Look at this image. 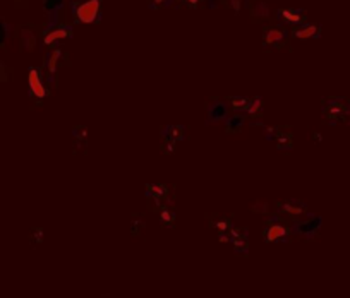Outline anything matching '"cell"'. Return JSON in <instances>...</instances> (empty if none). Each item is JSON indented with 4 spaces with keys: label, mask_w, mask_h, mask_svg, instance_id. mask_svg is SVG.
Returning <instances> with one entry per match:
<instances>
[{
    "label": "cell",
    "mask_w": 350,
    "mask_h": 298,
    "mask_svg": "<svg viewBox=\"0 0 350 298\" xmlns=\"http://www.w3.org/2000/svg\"><path fill=\"white\" fill-rule=\"evenodd\" d=\"M72 14L74 19L83 24H93L100 19L101 0H79L72 2Z\"/></svg>",
    "instance_id": "obj_1"
},
{
    "label": "cell",
    "mask_w": 350,
    "mask_h": 298,
    "mask_svg": "<svg viewBox=\"0 0 350 298\" xmlns=\"http://www.w3.org/2000/svg\"><path fill=\"white\" fill-rule=\"evenodd\" d=\"M350 113V101L345 98H331L324 101L323 117L326 118L330 125H336Z\"/></svg>",
    "instance_id": "obj_2"
},
{
    "label": "cell",
    "mask_w": 350,
    "mask_h": 298,
    "mask_svg": "<svg viewBox=\"0 0 350 298\" xmlns=\"http://www.w3.org/2000/svg\"><path fill=\"white\" fill-rule=\"evenodd\" d=\"M71 36H72V26H69V24H59V26L50 28L48 31L45 33L43 45L50 46V45L57 43V41L66 40V38H71Z\"/></svg>",
    "instance_id": "obj_3"
},
{
    "label": "cell",
    "mask_w": 350,
    "mask_h": 298,
    "mask_svg": "<svg viewBox=\"0 0 350 298\" xmlns=\"http://www.w3.org/2000/svg\"><path fill=\"white\" fill-rule=\"evenodd\" d=\"M28 84H29L31 93L38 98V100H41V98L46 96V88L43 84V79H41L40 70L35 69V67H31V69L28 70Z\"/></svg>",
    "instance_id": "obj_4"
},
{
    "label": "cell",
    "mask_w": 350,
    "mask_h": 298,
    "mask_svg": "<svg viewBox=\"0 0 350 298\" xmlns=\"http://www.w3.org/2000/svg\"><path fill=\"white\" fill-rule=\"evenodd\" d=\"M288 33L287 29L280 28V26H273V28H266L263 35V43L264 46H276L280 43H283L287 40Z\"/></svg>",
    "instance_id": "obj_5"
},
{
    "label": "cell",
    "mask_w": 350,
    "mask_h": 298,
    "mask_svg": "<svg viewBox=\"0 0 350 298\" xmlns=\"http://www.w3.org/2000/svg\"><path fill=\"white\" fill-rule=\"evenodd\" d=\"M321 223H323V221H321L319 216H311L309 219L294 223V232L301 233V235H314V233L321 228Z\"/></svg>",
    "instance_id": "obj_6"
},
{
    "label": "cell",
    "mask_w": 350,
    "mask_h": 298,
    "mask_svg": "<svg viewBox=\"0 0 350 298\" xmlns=\"http://www.w3.org/2000/svg\"><path fill=\"white\" fill-rule=\"evenodd\" d=\"M288 235V228L285 227V225L278 223V219L273 218L270 221V225H268V228L264 230V238H266V242H276L280 240V238H285Z\"/></svg>",
    "instance_id": "obj_7"
},
{
    "label": "cell",
    "mask_w": 350,
    "mask_h": 298,
    "mask_svg": "<svg viewBox=\"0 0 350 298\" xmlns=\"http://www.w3.org/2000/svg\"><path fill=\"white\" fill-rule=\"evenodd\" d=\"M276 207H278L280 212L292 216V218H299V216H302L307 211L306 204L299 202V201H280L278 204H276Z\"/></svg>",
    "instance_id": "obj_8"
},
{
    "label": "cell",
    "mask_w": 350,
    "mask_h": 298,
    "mask_svg": "<svg viewBox=\"0 0 350 298\" xmlns=\"http://www.w3.org/2000/svg\"><path fill=\"white\" fill-rule=\"evenodd\" d=\"M294 36L299 38V40H313V38H319L321 36V26L319 24H301L294 29Z\"/></svg>",
    "instance_id": "obj_9"
},
{
    "label": "cell",
    "mask_w": 350,
    "mask_h": 298,
    "mask_svg": "<svg viewBox=\"0 0 350 298\" xmlns=\"http://www.w3.org/2000/svg\"><path fill=\"white\" fill-rule=\"evenodd\" d=\"M278 19L287 24H304L306 12L302 9H280Z\"/></svg>",
    "instance_id": "obj_10"
},
{
    "label": "cell",
    "mask_w": 350,
    "mask_h": 298,
    "mask_svg": "<svg viewBox=\"0 0 350 298\" xmlns=\"http://www.w3.org/2000/svg\"><path fill=\"white\" fill-rule=\"evenodd\" d=\"M227 115H228V106L225 105L223 101L215 100V101H211L210 106H208V117H210V120L213 122L223 120V118H227Z\"/></svg>",
    "instance_id": "obj_11"
},
{
    "label": "cell",
    "mask_w": 350,
    "mask_h": 298,
    "mask_svg": "<svg viewBox=\"0 0 350 298\" xmlns=\"http://www.w3.org/2000/svg\"><path fill=\"white\" fill-rule=\"evenodd\" d=\"M273 142L276 144V147H278L280 151H290V149H292V134H290L288 129L287 130L278 129Z\"/></svg>",
    "instance_id": "obj_12"
},
{
    "label": "cell",
    "mask_w": 350,
    "mask_h": 298,
    "mask_svg": "<svg viewBox=\"0 0 350 298\" xmlns=\"http://www.w3.org/2000/svg\"><path fill=\"white\" fill-rule=\"evenodd\" d=\"M163 137L172 140V142H179V140L186 139V127L182 125H166L163 129Z\"/></svg>",
    "instance_id": "obj_13"
},
{
    "label": "cell",
    "mask_w": 350,
    "mask_h": 298,
    "mask_svg": "<svg viewBox=\"0 0 350 298\" xmlns=\"http://www.w3.org/2000/svg\"><path fill=\"white\" fill-rule=\"evenodd\" d=\"M166 195V187L161 184H149L146 185V197L151 199L155 204H160Z\"/></svg>",
    "instance_id": "obj_14"
},
{
    "label": "cell",
    "mask_w": 350,
    "mask_h": 298,
    "mask_svg": "<svg viewBox=\"0 0 350 298\" xmlns=\"http://www.w3.org/2000/svg\"><path fill=\"white\" fill-rule=\"evenodd\" d=\"M62 58V50L61 48H55L52 50V52L48 53V57H46V70H48V76L50 78H53L55 72H57V67H59V60Z\"/></svg>",
    "instance_id": "obj_15"
},
{
    "label": "cell",
    "mask_w": 350,
    "mask_h": 298,
    "mask_svg": "<svg viewBox=\"0 0 350 298\" xmlns=\"http://www.w3.org/2000/svg\"><path fill=\"white\" fill-rule=\"evenodd\" d=\"M21 41H23L24 50L31 52V50H35V46H36V35L31 31V29L26 28L21 31Z\"/></svg>",
    "instance_id": "obj_16"
},
{
    "label": "cell",
    "mask_w": 350,
    "mask_h": 298,
    "mask_svg": "<svg viewBox=\"0 0 350 298\" xmlns=\"http://www.w3.org/2000/svg\"><path fill=\"white\" fill-rule=\"evenodd\" d=\"M242 125H244V117L242 115H232V117L227 118V132H230V134L239 132Z\"/></svg>",
    "instance_id": "obj_17"
},
{
    "label": "cell",
    "mask_w": 350,
    "mask_h": 298,
    "mask_svg": "<svg viewBox=\"0 0 350 298\" xmlns=\"http://www.w3.org/2000/svg\"><path fill=\"white\" fill-rule=\"evenodd\" d=\"M64 0H43V9L46 14L53 16V19L57 18V12L62 9Z\"/></svg>",
    "instance_id": "obj_18"
},
{
    "label": "cell",
    "mask_w": 350,
    "mask_h": 298,
    "mask_svg": "<svg viewBox=\"0 0 350 298\" xmlns=\"http://www.w3.org/2000/svg\"><path fill=\"white\" fill-rule=\"evenodd\" d=\"M253 14L258 16V18H268L270 16V6L266 2H263V0H258L253 7Z\"/></svg>",
    "instance_id": "obj_19"
},
{
    "label": "cell",
    "mask_w": 350,
    "mask_h": 298,
    "mask_svg": "<svg viewBox=\"0 0 350 298\" xmlns=\"http://www.w3.org/2000/svg\"><path fill=\"white\" fill-rule=\"evenodd\" d=\"M161 223L166 225V227H172V225L175 223V212L172 211V207H165V209H161Z\"/></svg>",
    "instance_id": "obj_20"
},
{
    "label": "cell",
    "mask_w": 350,
    "mask_h": 298,
    "mask_svg": "<svg viewBox=\"0 0 350 298\" xmlns=\"http://www.w3.org/2000/svg\"><path fill=\"white\" fill-rule=\"evenodd\" d=\"M247 105H249V100L244 96H234L232 100H230V106H232L234 110H246Z\"/></svg>",
    "instance_id": "obj_21"
},
{
    "label": "cell",
    "mask_w": 350,
    "mask_h": 298,
    "mask_svg": "<svg viewBox=\"0 0 350 298\" xmlns=\"http://www.w3.org/2000/svg\"><path fill=\"white\" fill-rule=\"evenodd\" d=\"M261 106H263V100L261 98H254L253 101H249V105H247V113L249 115H256L261 112Z\"/></svg>",
    "instance_id": "obj_22"
},
{
    "label": "cell",
    "mask_w": 350,
    "mask_h": 298,
    "mask_svg": "<svg viewBox=\"0 0 350 298\" xmlns=\"http://www.w3.org/2000/svg\"><path fill=\"white\" fill-rule=\"evenodd\" d=\"M72 134H74V139H76V142H86V137H88V129L86 127H76L74 130H72Z\"/></svg>",
    "instance_id": "obj_23"
},
{
    "label": "cell",
    "mask_w": 350,
    "mask_h": 298,
    "mask_svg": "<svg viewBox=\"0 0 350 298\" xmlns=\"http://www.w3.org/2000/svg\"><path fill=\"white\" fill-rule=\"evenodd\" d=\"M173 151H175V142L165 137L161 139V153H163V155H172Z\"/></svg>",
    "instance_id": "obj_24"
},
{
    "label": "cell",
    "mask_w": 350,
    "mask_h": 298,
    "mask_svg": "<svg viewBox=\"0 0 350 298\" xmlns=\"http://www.w3.org/2000/svg\"><path fill=\"white\" fill-rule=\"evenodd\" d=\"M251 209H253V211H258V212H268V211H270V206H268L266 202L259 201V202H254Z\"/></svg>",
    "instance_id": "obj_25"
},
{
    "label": "cell",
    "mask_w": 350,
    "mask_h": 298,
    "mask_svg": "<svg viewBox=\"0 0 350 298\" xmlns=\"http://www.w3.org/2000/svg\"><path fill=\"white\" fill-rule=\"evenodd\" d=\"M276 127H266L264 129V135H266V139L268 140H275V135H276Z\"/></svg>",
    "instance_id": "obj_26"
},
{
    "label": "cell",
    "mask_w": 350,
    "mask_h": 298,
    "mask_svg": "<svg viewBox=\"0 0 350 298\" xmlns=\"http://www.w3.org/2000/svg\"><path fill=\"white\" fill-rule=\"evenodd\" d=\"M6 35H7V26H6V23L0 19V45L6 41Z\"/></svg>",
    "instance_id": "obj_27"
},
{
    "label": "cell",
    "mask_w": 350,
    "mask_h": 298,
    "mask_svg": "<svg viewBox=\"0 0 350 298\" xmlns=\"http://www.w3.org/2000/svg\"><path fill=\"white\" fill-rule=\"evenodd\" d=\"M213 225H215V227L218 228L221 233H225L228 230V223H227V221H216V223H213Z\"/></svg>",
    "instance_id": "obj_28"
},
{
    "label": "cell",
    "mask_w": 350,
    "mask_h": 298,
    "mask_svg": "<svg viewBox=\"0 0 350 298\" xmlns=\"http://www.w3.org/2000/svg\"><path fill=\"white\" fill-rule=\"evenodd\" d=\"M139 228H143V221H141V219H134V221H132V233H136V235H138Z\"/></svg>",
    "instance_id": "obj_29"
},
{
    "label": "cell",
    "mask_w": 350,
    "mask_h": 298,
    "mask_svg": "<svg viewBox=\"0 0 350 298\" xmlns=\"http://www.w3.org/2000/svg\"><path fill=\"white\" fill-rule=\"evenodd\" d=\"M241 6H242V0H230V7L234 9V12L241 11Z\"/></svg>",
    "instance_id": "obj_30"
},
{
    "label": "cell",
    "mask_w": 350,
    "mask_h": 298,
    "mask_svg": "<svg viewBox=\"0 0 350 298\" xmlns=\"http://www.w3.org/2000/svg\"><path fill=\"white\" fill-rule=\"evenodd\" d=\"M311 139H314V142H321V134H319V132H313V134H311Z\"/></svg>",
    "instance_id": "obj_31"
},
{
    "label": "cell",
    "mask_w": 350,
    "mask_h": 298,
    "mask_svg": "<svg viewBox=\"0 0 350 298\" xmlns=\"http://www.w3.org/2000/svg\"><path fill=\"white\" fill-rule=\"evenodd\" d=\"M165 4H168V0H153V7H156V6H165Z\"/></svg>",
    "instance_id": "obj_32"
},
{
    "label": "cell",
    "mask_w": 350,
    "mask_h": 298,
    "mask_svg": "<svg viewBox=\"0 0 350 298\" xmlns=\"http://www.w3.org/2000/svg\"><path fill=\"white\" fill-rule=\"evenodd\" d=\"M218 240L221 242V244H227V242H230V238H228L227 235H225V233H221V235H220V238H218Z\"/></svg>",
    "instance_id": "obj_33"
},
{
    "label": "cell",
    "mask_w": 350,
    "mask_h": 298,
    "mask_svg": "<svg viewBox=\"0 0 350 298\" xmlns=\"http://www.w3.org/2000/svg\"><path fill=\"white\" fill-rule=\"evenodd\" d=\"M184 2L187 4V6H191V7H196V6H198V2H199V0H184Z\"/></svg>",
    "instance_id": "obj_34"
}]
</instances>
